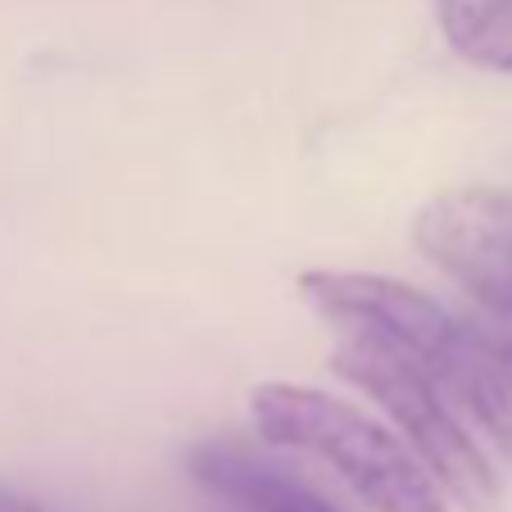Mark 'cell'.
Returning a JSON list of instances; mask_svg holds the SVG:
<instances>
[{"label":"cell","mask_w":512,"mask_h":512,"mask_svg":"<svg viewBox=\"0 0 512 512\" xmlns=\"http://www.w3.org/2000/svg\"><path fill=\"white\" fill-rule=\"evenodd\" d=\"M435 23L467 64L512 73V0H431Z\"/></svg>","instance_id":"cell-7"},{"label":"cell","mask_w":512,"mask_h":512,"mask_svg":"<svg viewBox=\"0 0 512 512\" xmlns=\"http://www.w3.org/2000/svg\"><path fill=\"white\" fill-rule=\"evenodd\" d=\"M331 368L386 408L435 485H445L467 512H494L499 476L490 472V463L472 435L463 431V422L449 413L431 372L417 368L413 358L390 354V349L354 336H345V345L331 354Z\"/></svg>","instance_id":"cell-2"},{"label":"cell","mask_w":512,"mask_h":512,"mask_svg":"<svg viewBox=\"0 0 512 512\" xmlns=\"http://www.w3.org/2000/svg\"><path fill=\"white\" fill-rule=\"evenodd\" d=\"M440 381L472 408V417L485 426V435L512 463V349L499 345L494 336H485V331L463 327Z\"/></svg>","instance_id":"cell-6"},{"label":"cell","mask_w":512,"mask_h":512,"mask_svg":"<svg viewBox=\"0 0 512 512\" xmlns=\"http://www.w3.org/2000/svg\"><path fill=\"white\" fill-rule=\"evenodd\" d=\"M250 417L259 440L336 467L340 481L372 512H445L440 485L413 463L395 435L327 390L263 381L250 395Z\"/></svg>","instance_id":"cell-1"},{"label":"cell","mask_w":512,"mask_h":512,"mask_svg":"<svg viewBox=\"0 0 512 512\" xmlns=\"http://www.w3.org/2000/svg\"><path fill=\"white\" fill-rule=\"evenodd\" d=\"M0 512H46L37 499H23L14 490H0Z\"/></svg>","instance_id":"cell-8"},{"label":"cell","mask_w":512,"mask_h":512,"mask_svg":"<svg viewBox=\"0 0 512 512\" xmlns=\"http://www.w3.org/2000/svg\"><path fill=\"white\" fill-rule=\"evenodd\" d=\"M300 290L322 318L345 327V336L372 340L390 354L413 358L417 368H426L435 381H440V372H445L449 354L458 345V331H463V322L449 318L431 295H422L417 286H404L395 277H381V272L313 268L300 277Z\"/></svg>","instance_id":"cell-3"},{"label":"cell","mask_w":512,"mask_h":512,"mask_svg":"<svg viewBox=\"0 0 512 512\" xmlns=\"http://www.w3.org/2000/svg\"><path fill=\"white\" fill-rule=\"evenodd\" d=\"M191 476L213 490L218 499L241 503L245 512H340L300 481H290L286 472L250 458L241 445L227 440H204L191 449Z\"/></svg>","instance_id":"cell-5"},{"label":"cell","mask_w":512,"mask_h":512,"mask_svg":"<svg viewBox=\"0 0 512 512\" xmlns=\"http://www.w3.org/2000/svg\"><path fill=\"white\" fill-rule=\"evenodd\" d=\"M413 241L449 281L499 318H512V195L454 186L417 209Z\"/></svg>","instance_id":"cell-4"}]
</instances>
